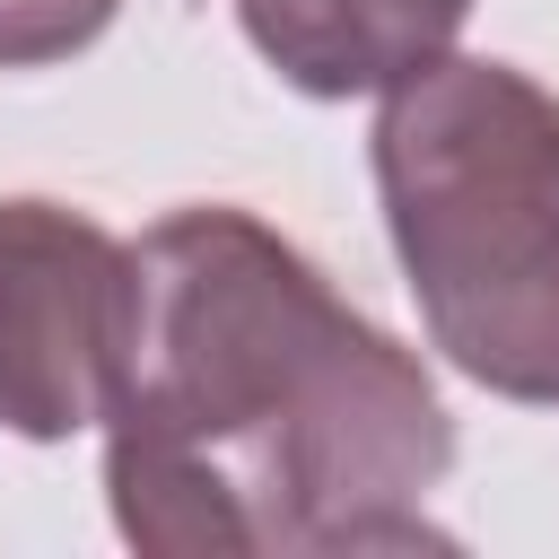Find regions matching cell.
<instances>
[{
    "label": "cell",
    "instance_id": "obj_1",
    "mask_svg": "<svg viewBox=\"0 0 559 559\" xmlns=\"http://www.w3.org/2000/svg\"><path fill=\"white\" fill-rule=\"evenodd\" d=\"M140 323L105 411L131 550H402L454 463L437 384L245 210H175L140 245Z\"/></svg>",
    "mask_w": 559,
    "mask_h": 559
},
{
    "label": "cell",
    "instance_id": "obj_2",
    "mask_svg": "<svg viewBox=\"0 0 559 559\" xmlns=\"http://www.w3.org/2000/svg\"><path fill=\"white\" fill-rule=\"evenodd\" d=\"M376 183L437 349L507 402H559V96L445 52L384 87Z\"/></svg>",
    "mask_w": 559,
    "mask_h": 559
},
{
    "label": "cell",
    "instance_id": "obj_3",
    "mask_svg": "<svg viewBox=\"0 0 559 559\" xmlns=\"http://www.w3.org/2000/svg\"><path fill=\"white\" fill-rule=\"evenodd\" d=\"M140 262L61 201H0V428L70 437L114 411Z\"/></svg>",
    "mask_w": 559,
    "mask_h": 559
},
{
    "label": "cell",
    "instance_id": "obj_4",
    "mask_svg": "<svg viewBox=\"0 0 559 559\" xmlns=\"http://www.w3.org/2000/svg\"><path fill=\"white\" fill-rule=\"evenodd\" d=\"M253 52L306 96H384L445 61L472 0H236Z\"/></svg>",
    "mask_w": 559,
    "mask_h": 559
},
{
    "label": "cell",
    "instance_id": "obj_5",
    "mask_svg": "<svg viewBox=\"0 0 559 559\" xmlns=\"http://www.w3.org/2000/svg\"><path fill=\"white\" fill-rule=\"evenodd\" d=\"M105 17H114V0H0V70L61 61V52L96 44Z\"/></svg>",
    "mask_w": 559,
    "mask_h": 559
}]
</instances>
